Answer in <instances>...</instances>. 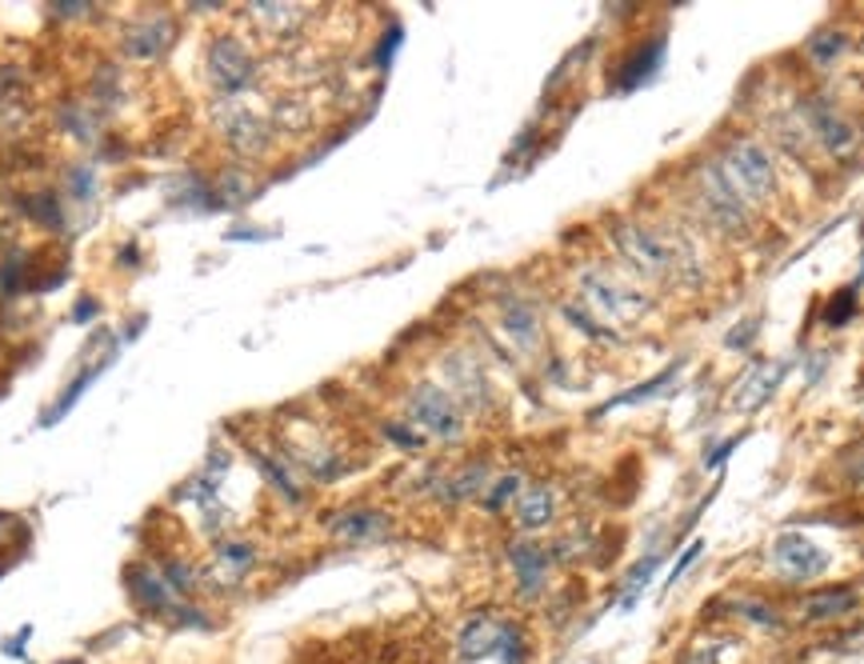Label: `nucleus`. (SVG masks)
Instances as JSON below:
<instances>
[{"label":"nucleus","mask_w":864,"mask_h":664,"mask_svg":"<svg viewBox=\"0 0 864 664\" xmlns=\"http://www.w3.org/2000/svg\"><path fill=\"white\" fill-rule=\"evenodd\" d=\"M576 304L593 316L596 325L605 328L608 337H617V328L641 325L644 316H649V296H644V289H637L632 280H624L617 268H608V265L581 268Z\"/></svg>","instance_id":"obj_1"},{"label":"nucleus","mask_w":864,"mask_h":664,"mask_svg":"<svg viewBox=\"0 0 864 664\" xmlns=\"http://www.w3.org/2000/svg\"><path fill=\"white\" fill-rule=\"evenodd\" d=\"M716 168H721L724 185L733 188L748 209L769 205V200L777 197V164H772V152L764 149L760 140H752V137L724 140L721 156H716Z\"/></svg>","instance_id":"obj_2"},{"label":"nucleus","mask_w":864,"mask_h":664,"mask_svg":"<svg viewBox=\"0 0 864 664\" xmlns=\"http://www.w3.org/2000/svg\"><path fill=\"white\" fill-rule=\"evenodd\" d=\"M692 205L701 212L704 229H713V233L745 236L748 229H752V209L736 197L733 188L724 185L716 161L697 164V176H692Z\"/></svg>","instance_id":"obj_3"},{"label":"nucleus","mask_w":864,"mask_h":664,"mask_svg":"<svg viewBox=\"0 0 864 664\" xmlns=\"http://www.w3.org/2000/svg\"><path fill=\"white\" fill-rule=\"evenodd\" d=\"M612 248L624 260L632 277L641 280H673V260L665 253V241L649 221H612Z\"/></svg>","instance_id":"obj_4"},{"label":"nucleus","mask_w":864,"mask_h":664,"mask_svg":"<svg viewBox=\"0 0 864 664\" xmlns=\"http://www.w3.org/2000/svg\"><path fill=\"white\" fill-rule=\"evenodd\" d=\"M409 408V424L424 436H436V441H456L465 432V417H460V405L453 400V393L441 385H417L405 397Z\"/></svg>","instance_id":"obj_5"},{"label":"nucleus","mask_w":864,"mask_h":664,"mask_svg":"<svg viewBox=\"0 0 864 664\" xmlns=\"http://www.w3.org/2000/svg\"><path fill=\"white\" fill-rule=\"evenodd\" d=\"M801 125H805L808 137L825 144L829 156H853V149L861 144V132L849 120V113L829 96H808L801 105Z\"/></svg>","instance_id":"obj_6"},{"label":"nucleus","mask_w":864,"mask_h":664,"mask_svg":"<svg viewBox=\"0 0 864 664\" xmlns=\"http://www.w3.org/2000/svg\"><path fill=\"white\" fill-rule=\"evenodd\" d=\"M769 569L784 584H808L829 572V552L805 533H781L769 545Z\"/></svg>","instance_id":"obj_7"},{"label":"nucleus","mask_w":864,"mask_h":664,"mask_svg":"<svg viewBox=\"0 0 864 664\" xmlns=\"http://www.w3.org/2000/svg\"><path fill=\"white\" fill-rule=\"evenodd\" d=\"M209 77L221 93H241L257 77V60L236 33H221L209 48Z\"/></svg>","instance_id":"obj_8"},{"label":"nucleus","mask_w":864,"mask_h":664,"mask_svg":"<svg viewBox=\"0 0 864 664\" xmlns=\"http://www.w3.org/2000/svg\"><path fill=\"white\" fill-rule=\"evenodd\" d=\"M504 629H509V620L504 617H492V613H477V617H468L456 632V661L460 664H480L489 661V656L501 653V641H504Z\"/></svg>","instance_id":"obj_9"},{"label":"nucleus","mask_w":864,"mask_h":664,"mask_svg":"<svg viewBox=\"0 0 864 664\" xmlns=\"http://www.w3.org/2000/svg\"><path fill=\"white\" fill-rule=\"evenodd\" d=\"M549 548L537 545V540H513L509 545V569L516 576V593L525 596V601H537L545 593V584H549Z\"/></svg>","instance_id":"obj_10"},{"label":"nucleus","mask_w":864,"mask_h":664,"mask_svg":"<svg viewBox=\"0 0 864 664\" xmlns=\"http://www.w3.org/2000/svg\"><path fill=\"white\" fill-rule=\"evenodd\" d=\"M388 533H393V525L376 509H349V513H337L328 521V536L337 545H349V548L381 545V540H388Z\"/></svg>","instance_id":"obj_11"},{"label":"nucleus","mask_w":864,"mask_h":664,"mask_svg":"<svg viewBox=\"0 0 864 664\" xmlns=\"http://www.w3.org/2000/svg\"><path fill=\"white\" fill-rule=\"evenodd\" d=\"M856 605H861L856 589H849V584H829V589H817V593L801 596L796 617L805 620V625H832V620L856 613Z\"/></svg>","instance_id":"obj_12"},{"label":"nucleus","mask_w":864,"mask_h":664,"mask_svg":"<svg viewBox=\"0 0 864 664\" xmlns=\"http://www.w3.org/2000/svg\"><path fill=\"white\" fill-rule=\"evenodd\" d=\"M125 576H129L132 601H137L144 613H168V608L176 605V593L168 589V581H164L161 564H129Z\"/></svg>","instance_id":"obj_13"},{"label":"nucleus","mask_w":864,"mask_h":664,"mask_svg":"<svg viewBox=\"0 0 864 664\" xmlns=\"http://www.w3.org/2000/svg\"><path fill=\"white\" fill-rule=\"evenodd\" d=\"M444 381L453 388V400L484 405V397H489V381L480 373L477 357H468V352H448L444 357Z\"/></svg>","instance_id":"obj_14"},{"label":"nucleus","mask_w":864,"mask_h":664,"mask_svg":"<svg viewBox=\"0 0 864 664\" xmlns=\"http://www.w3.org/2000/svg\"><path fill=\"white\" fill-rule=\"evenodd\" d=\"M501 333H504V340H509L513 349L533 352V349H537V340H540L537 308H533L525 296H509V301L501 304Z\"/></svg>","instance_id":"obj_15"},{"label":"nucleus","mask_w":864,"mask_h":664,"mask_svg":"<svg viewBox=\"0 0 864 664\" xmlns=\"http://www.w3.org/2000/svg\"><path fill=\"white\" fill-rule=\"evenodd\" d=\"M557 516V492L549 485H528L521 489V497L513 501V525L521 533H540V528L552 525Z\"/></svg>","instance_id":"obj_16"},{"label":"nucleus","mask_w":864,"mask_h":664,"mask_svg":"<svg viewBox=\"0 0 864 664\" xmlns=\"http://www.w3.org/2000/svg\"><path fill=\"white\" fill-rule=\"evenodd\" d=\"M224 137H229V144H233L241 156H260V152L269 149L272 125H269V120H260L257 113L241 108L236 117L224 120Z\"/></svg>","instance_id":"obj_17"},{"label":"nucleus","mask_w":864,"mask_h":664,"mask_svg":"<svg viewBox=\"0 0 864 664\" xmlns=\"http://www.w3.org/2000/svg\"><path fill=\"white\" fill-rule=\"evenodd\" d=\"M168 45H173V21H168V16H149L144 24H137V28L125 33V53L137 60L161 57Z\"/></svg>","instance_id":"obj_18"},{"label":"nucleus","mask_w":864,"mask_h":664,"mask_svg":"<svg viewBox=\"0 0 864 664\" xmlns=\"http://www.w3.org/2000/svg\"><path fill=\"white\" fill-rule=\"evenodd\" d=\"M781 373H784V364H757L745 381H736V393H733L736 412H752V408L764 405L769 393L777 388V381H781Z\"/></svg>","instance_id":"obj_19"},{"label":"nucleus","mask_w":864,"mask_h":664,"mask_svg":"<svg viewBox=\"0 0 864 664\" xmlns=\"http://www.w3.org/2000/svg\"><path fill=\"white\" fill-rule=\"evenodd\" d=\"M248 21L257 24V28H265L269 36H292L308 21V12L296 9V4H253Z\"/></svg>","instance_id":"obj_20"},{"label":"nucleus","mask_w":864,"mask_h":664,"mask_svg":"<svg viewBox=\"0 0 864 664\" xmlns=\"http://www.w3.org/2000/svg\"><path fill=\"white\" fill-rule=\"evenodd\" d=\"M844 48H849V36L837 33V28H825V33H817L805 45V57L813 60L820 72H825V69H832V65L844 57Z\"/></svg>","instance_id":"obj_21"},{"label":"nucleus","mask_w":864,"mask_h":664,"mask_svg":"<svg viewBox=\"0 0 864 664\" xmlns=\"http://www.w3.org/2000/svg\"><path fill=\"white\" fill-rule=\"evenodd\" d=\"M733 617L745 620V625H757V629H781V613L769 601H757V596H733Z\"/></svg>","instance_id":"obj_22"},{"label":"nucleus","mask_w":864,"mask_h":664,"mask_svg":"<svg viewBox=\"0 0 864 664\" xmlns=\"http://www.w3.org/2000/svg\"><path fill=\"white\" fill-rule=\"evenodd\" d=\"M212 552H217V560L229 569V576H245V572L253 569V560H257L253 545H245V540H221Z\"/></svg>","instance_id":"obj_23"},{"label":"nucleus","mask_w":864,"mask_h":664,"mask_svg":"<svg viewBox=\"0 0 864 664\" xmlns=\"http://www.w3.org/2000/svg\"><path fill=\"white\" fill-rule=\"evenodd\" d=\"M253 461H257L260 473L272 480V489H281L289 501H301V489H296V480H292V473L281 465V461H272L269 453H253Z\"/></svg>","instance_id":"obj_24"},{"label":"nucleus","mask_w":864,"mask_h":664,"mask_svg":"<svg viewBox=\"0 0 864 664\" xmlns=\"http://www.w3.org/2000/svg\"><path fill=\"white\" fill-rule=\"evenodd\" d=\"M161 572H164V581H168V589H173L176 596L197 593V569H192L188 560H164Z\"/></svg>","instance_id":"obj_25"},{"label":"nucleus","mask_w":864,"mask_h":664,"mask_svg":"<svg viewBox=\"0 0 864 664\" xmlns=\"http://www.w3.org/2000/svg\"><path fill=\"white\" fill-rule=\"evenodd\" d=\"M24 212L33 217L36 224H45V229H57L60 224V200L57 193H36V197L24 200Z\"/></svg>","instance_id":"obj_26"},{"label":"nucleus","mask_w":864,"mask_h":664,"mask_svg":"<svg viewBox=\"0 0 864 664\" xmlns=\"http://www.w3.org/2000/svg\"><path fill=\"white\" fill-rule=\"evenodd\" d=\"M516 497H521V477H516V473H509V477L492 480L489 497H484V509H489V513H501L504 504H513Z\"/></svg>","instance_id":"obj_27"},{"label":"nucleus","mask_w":864,"mask_h":664,"mask_svg":"<svg viewBox=\"0 0 864 664\" xmlns=\"http://www.w3.org/2000/svg\"><path fill=\"white\" fill-rule=\"evenodd\" d=\"M385 432L400 444V449H421L424 444V432L412 429L409 420H393V424H385Z\"/></svg>","instance_id":"obj_28"},{"label":"nucleus","mask_w":864,"mask_h":664,"mask_svg":"<svg viewBox=\"0 0 864 664\" xmlns=\"http://www.w3.org/2000/svg\"><path fill=\"white\" fill-rule=\"evenodd\" d=\"M701 548H704V545H701V540H692V545H689V548H685V557H680V560H677V564H673V572H668V584H677V581H680V576H685V572H689V564H692V560L701 557Z\"/></svg>","instance_id":"obj_29"},{"label":"nucleus","mask_w":864,"mask_h":664,"mask_svg":"<svg viewBox=\"0 0 864 664\" xmlns=\"http://www.w3.org/2000/svg\"><path fill=\"white\" fill-rule=\"evenodd\" d=\"M849 477H853V485H861V489H864V453L853 461V473H849Z\"/></svg>","instance_id":"obj_30"},{"label":"nucleus","mask_w":864,"mask_h":664,"mask_svg":"<svg viewBox=\"0 0 864 664\" xmlns=\"http://www.w3.org/2000/svg\"><path fill=\"white\" fill-rule=\"evenodd\" d=\"M65 664H81V661H65Z\"/></svg>","instance_id":"obj_31"}]
</instances>
